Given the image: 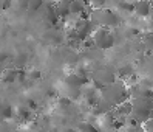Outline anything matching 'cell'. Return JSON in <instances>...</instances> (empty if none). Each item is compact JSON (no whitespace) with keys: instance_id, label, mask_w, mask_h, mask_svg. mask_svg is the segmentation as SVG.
I'll return each instance as SVG.
<instances>
[{"instance_id":"obj_1","label":"cell","mask_w":153,"mask_h":132,"mask_svg":"<svg viewBox=\"0 0 153 132\" xmlns=\"http://www.w3.org/2000/svg\"><path fill=\"white\" fill-rule=\"evenodd\" d=\"M94 47L99 50H108L114 45V34L111 33L110 28H105V26H97L91 34Z\"/></svg>"},{"instance_id":"obj_2","label":"cell","mask_w":153,"mask_h":132,"mask_svg":"<svg viewBox=\"0 0 153 132\" xmlns=\"http://www.w3.org/2000/svg\"><path fill=\"white\" fill-rule=\"evenodd\" d=\"M152 6H153V5H152L150 0H138V2H134V10H133V13H136L138 17L146 19V17L150 16Z\"/></svg>"},{"instance_id":"obj_3","label":"cell","mask_w":153,"mask_h":132,"mask_svg":"<svg viewBox=\"0 0 153 132\" xmlns=\"http://www.w3.org/2000/svg\"><path fill=\"white\" fill-rule=\"evenodd\" d=\"M82 96L85 103L90 106V107H93V106L97 104V101L101 100V92H99L96 87H90V89H87L85 92H82Z\"/></svg>"},{"instance_id":"obj_4","label":"cell","mask_w":153,"mask_h":132,"mask_svg":"<svg viewBox=\"0 0 153 132\" xmlns=\"http://www.w3.org/2000/svg\"><path fill=\"white\" fill-rule=\"evenodd\" d=\"M87 81H88L87 78L79 76V75L74 72V73L67 75V78H65V87H79V89H80L82 86L87 84Z\"/></svg>"},{"instance_id":"obj_5","label":"cell","mask_w":153,"mask_h":132,"mask_svg":"<svg viewBox=\"0 0 153 132\" xmlns=\"http://www.w3.org/2000/svg\"><path fill=\"white\" fill-rule=\"evenodd\" d=\"M114 110H116V113H118L119 117L127 118V117L131 115V112H133V101L125 100V101H122L121 104L116 106V109H114Z\"/></svg>"},{"instance_id":"obj_6","label":"cell","mask_w":153,"mask_h":132,"mask_svg":"<svg viewBox=\"0 0 153 132\" xmlns=\"http://www.w3.org/2000/svg\"><path fill=\"white\" fill-rule=\"evenodd\" d=\"M87 11V2L85 0H70V13L73 16H80Z\"/></svg>"},{"instance_id":"obj_7","label":"cell","mask_w":153,"mask_h":132,"mask_svg":"<svg viewBox=\"0 0 153 132\" xmlns=\"http://www.w3.org/2000/svg\"><path fill=\"white\" fill-rule=\"evenodd\" d=\"M56 13L59 16V19H65V17L71 16V13H70V0H59V3L56 5Z\"/></svg>"},{"instance_id":"obj_8","label":"cell","mask_w":153,"mask_h":132,"mask_svg":"<svg viewBox=\"0 0 153 132\" xmlns=\"http://www.w3.org/2000/svg\"><path fill=\"white\" fill-rule=\"evenodd\" d=\"M77 132H97V129L90 121H82V123H79V126H77Z\"/></svg>"},{"instance_id":"obj_9","label":"cell","mask_w":153,"mask_h":132,"mask_svg":"<svg viewBox=\"0 0 153 132\" xmlns=\"http://www.w3.org/2000/svg\"><path fill=\"white\" fill-rule=\"evenodd\" d=\"M90 3H91V6H94L96 10H99V8H102L105 0H90Z\"/></svg>"},{"instance_id":"obj_10","label":"cell","mask_w":153,"mask_h":132,"mask_svg":"<svg viewBox=\"0 0 153 132\" xmlns=\"http://www.w3.org/2000/svg\"><path fill=\"white\" fill-rule=\"evenodd\" d=\"M62 132H77V129H74V128H64V129H62Z\"/></svg>"},{"instance_id":"obj_11","label":"cell","mask_w":153,"mask_h":132,"mask_svg":"<svg viewBox=\"0 0 153 132\" xmlns=\"http://www.w3.org/2000/svg\"><path fill=\"white\" fill-rule=\"evenodd\" d=\"M31 76H33V78H40V73L37 72V70H33V72H31Z\"/></svg>"},{"instance_id":"obj_12","label":"cell","mask_w":153,"mask_h":132,"mask_svg":"<svg viewBox=\"0 0 153 132\" xmlns=\"http://www.w3.org/2000/svg\"><path fill=\"white\" fill-rule=\"evenodd\" d=\"M149 17L152 19V22H153V6H152V11H150V16H149Z\"/></svg>"},{"instance_id":"obj_13","label":"cell","mask_w":153,"mask_h":132,"mask_svg":"<svg viewBox=\"0 0 153 132\" xmlns=\"http://www.w3.org/2000/svg\"><path fill=\"white\" fill-rule=\"evenodd\" d=\"M150 2H152V5H153V0H150Z\"/></svg>"}]
</instances>
